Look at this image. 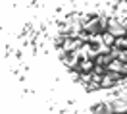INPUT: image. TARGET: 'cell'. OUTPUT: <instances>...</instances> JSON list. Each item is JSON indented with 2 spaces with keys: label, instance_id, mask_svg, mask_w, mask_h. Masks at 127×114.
Masks as SVG:
<instances>
[{
  "label": "cell",
  "instance_id": "6",
  "mask_svg": "<svg viewBox=\"0 0 127 114\" xmlns=\"http://www.w3.org/2000/svg\"><path fill=\"white\" fill-rule=\"evenodd\" d=\"M102 43H104V45H108V47H114V45H116V37H114L112 33L104 31L102 33Z\"/></svg>",
  "mask_w": 127,
  "mask_h": 114
},
{
  "label": "cell",
  "instance_id": "2",
  "mask_svg": "<svg viewBox=\"0 0 127 114\" xmlns=\"http://www.w3.org/2000/svg\"><path fill=\"white\" fill-rule=\"evenodd\" d=\"M83 31L87 33V35H98V33H102V27H100V19H98V16L91 17L87 23H83Z\"/></svg>",
  "mask_w": 127,
  "mask_h": 114
},
{
  "label": "cell",
  "instance_id": "4",
  "mask_svg": "<svg viewBox=\"0 0 127 114\" xmlns=\"http://www.w3.org/2000/svg\"><path fill=\"white\" fill-rule=\"evenodd\" d=\"M91 114H116V110H114V105H112V103H100V105H96L95 108H93Z\"/></svg>",
  "mask_w": 127,
  "mask_h": 114
},
{
  "label": "cell",
  "instance_id": "5",
  "mask_svg": "<svg viewBox=\"0 0 127 114\" xmlns=\"http://www.w3.org/2000/svg\"><path fill=\"white\" fill-rule=\"evenodd\" d=\"M112 60H114L112 54H98V56L95 58L96 66H102V68H108V66L112 64Z\"/></svg>",
  "mask_w": 127,
  "mask_h": 114
},
{
  "label": "cell",
  "instance_id": "8",
  "mask_svg": "<svg viewBox=\"0 0 127 114\" xmlns=\"http://www.w3.org/2000/svg\"><path fill=\"white\" fill-rule=\"evenodd\" d=\"M112 2H121V0H112Z\"/></svg>",
  "mask_w": 127,
  "mask_h": 114
},
{
  "label": "cell",
  "instance_id": "3",
  "mask_svg": "<svg viewBox=\"0 0 127 114\" xmlns=\"http://www.w3.org/2000/svg\"><path fill=\"white\" fill-rule=\"evenodd\" d=\"M114 110H116V114H127V97L125 95H121V97L114 99Z\"/></svg>",
  "mask_w": 127,
  "mask_h": 114
},
{
  "label": "cell",
  "instance_id": "1",
  "mask_svg": "<svg viewBox=\"0 0 127 114\" xmlns=\"http://www.w3.org/2000/svg\"><path fill=\"white\" fill-rule=\"evenodd\" d=\"M106 31L112 33L116 39H119V37H127L125 23H123L121 19H116V17H110V23H108V29H106Z\"/></svg>",
  "mask_w": 127,
  "mask_h": 114
},
{
  "label": "cell",
  "instance_id": "7",
  "mask_svg": "<svg viewBox=\"0 0 127 114\" xmlns=\"http://www.w3.org/2000/svg\"><path fill=\"white\" fill-rule=\"evenodd\" d=\"M118 50H127V37H119L116 39V45H114Z\"/></svg>",
  "mask_w": 127,
  "mask_h": 114
}]
</instances>
